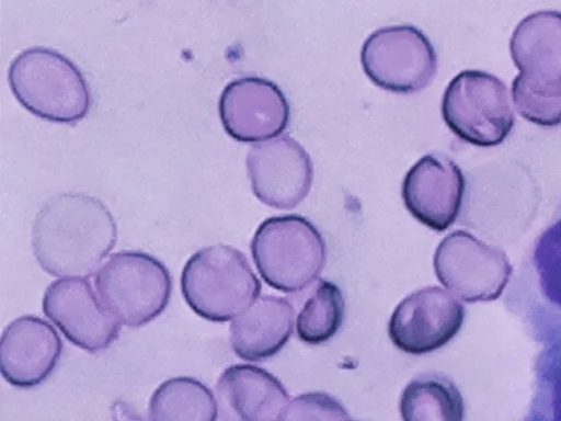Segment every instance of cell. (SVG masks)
I'll list each match as a JSON object with an SVG mask.
<instances>
[{
	"label": "cell",
	"mask_w": 561,
	"mask_h": 421,
	"mask_svg": "<svg viewBox=\"0 0 561 421\" xmlns=\"http://www.w3.org/2000/svg\"><path fill=\"white\" fill-rule=\"evenodd\" d=\"M117 240L110 209L84 193H59L37 212L32 249L39 266L56 277H89Z\"/></svg>",
	"instance_id": "6da1fadb"
},
{
	"label": "cell",
	"mask_w": 561,
	"mask_h": 421,
	"mask_svg": "<svg viewBox=\"0 0 561 421\" xmlns=\"http://www.w3.org/2000/svg\"><path fill=\"white\" fill-rule=\"evenodd\" d=\"M11 90L31 113L57 123H75L90 111L92 95L78 66L44 46L23 49L10 64Z\"/></svg>",
	"instance_id": "7a4b0ae2"
},
{
	"label": "cell",
	"mask_w": 561,
	"mask_h": 421,
	"mask_svg": "<svg viewBox=\"0 0 561 421\" xmlns=\"http://www.w3.org/2000/svg\"><path fill=\"white\" fill-rule=\"evenodd\" d=\"M180 286L187 306L211 322L238 317L262 288L244 253L221 243L201 248L188 258Z\"/></svg>",
	"instance_id": "3957f363"
},
{
	"label": "cell",
	"mask_w": 561,
	"mask_h": 421,
	"mask_svg": "<svg viewBox=\"0 0 561 421\" xmlns=\"http://www.w3.org/2000/svg\"><path fill=\"white\" fill-rule=\"evenodd\" d=\"M251 253L262 278L283 293L304 291L317 280L327 261L321 232L300 215L265 219L252 238Z\"/></svg>",
	"instance_id": "277c9868"
},
{
	"label": "cell",
	"mask_w": 561,
	"mask_h": 421,
	"mask_svg": "<svg viewBox=\"0 0 561 421\" xmlns=\"http://www.w3.org/2000/svg\"><path fill=\"white\" fill-rule=\"evenodd\" d=\"M94 285L105 308L124 326H145L167 308L172 278L153 255L136 250L114 253L96 272Z\"/></svg>",
	"instance_id": "5b68a950"
},
{
	"label": "cell",
	"mask_w": 561,
	"mask_h": 421,
	"mask_svg": "<svg viewBox=\"0 0 561 421\" xmlns=\"http://www.w3.org/2000/svg\"><path fill=\"white\" fill-rule=\"evenodd\" d=\"M442 115L455 135L479 147L501 144L515 123L505 83L478 69L462 70L450 80L443 94Z\"/></svg>",
	"instance_id": "8992f818"
},
{
	"label": "cell",
	"mask_w": 561,
	"mask_h": 421,
	"mask_svg": "<svg viewBox=\"0 0 561 421\" xmlns=\"http://www.w3.org/2000/svg\"><path fill=\"white\" fill-rule=\"evenodd\" d=\"M360 61L376 86L403 94L425 88L437 69L431 41L420 29L409 24L373 32L362 46Z\"/></svg>",
	"instance_id": "52a82bcc"
},
{
	"label": "cell",
	"mask_w": 561,
	"mask_h": 421,
	"mask_svg": "<svg viewBox=\"0 0 561 421\" xmlns=\"http://www.w3.org/2000/svg\"><path fill=\"white\" fill-rule=\"evenodd\" d=\"M434 271L438 281L466 303L497 299L512 274L506 253L465 230L448 234L437 246Z\"/></svg>",
	"instance_id": "ba28073f"
},
{
	"label": "cell",
	"mask_w": 561,
	"mask_h": 421,
	"mask_svg": "<svg viewBox=\"0 0 561 421\" xmlns=\"http://www.w3.org/2000/svg\"><path fill=\"white\" fill-rule=\"evenodd\" d=\"M463 305L449 292L430 286L407 296L393 310L388 334L396 348L427 354L446 345L465 320Z\"/></svg>",
	"instance_id": "9c48e42d"
},
{
	"label": "cell",
	"mask_w": 561,
	"mask_h": 421,
	"mask_svg": "<svg viewBox=\"0 0 561 421\" xmlns=\"http://www.w3.org/2000/svg\"><path fill=\"white\" fill-rule=\"evenodd\" d=\"M42 307L66 339L87 352L104 351L118 338L121 323L84 277H64L50 283Z\"/></svg>",
	"instance_id": "30bf717a"
},
{
	"label": "cell",
	"mask_w": 561,
	"mask_h": 421,
	"mask_svg": "<svg viewBox=\"0 0 561 421\" xmlns=\"http://www.w3.org/2000/svg\"><path fill=\"white\" fill-rule=\"evenodd\" d=\"M245 163L254 195L271 207L291 209L310 191L313 179L310 156L290 136L279 135L252 145Z\"/></svg>",
	"instance_id": "8fae6325"
},
{
	"label": "cell",
	"mask_w": 561,
	"mask_h": 421,
	"mask_svg": "<svg viewBox=\"0 0 561 421\" xmlns=\"http://www.w3.org/2000/svg\"><path fill=\"white\" fill-rule=\"evenodd\" d=\"M225 130L243 143H261L279 136L290 116L288 101L273 81L244 76L230 81L218 103Z\"/></svg>",
	"instance_id": "7c38bea8"
},
{
	"label": "cell",
	"mask_w": 561,
	"mask_h": 421,
	"mask_svg": "<svg viewBox=\"0 0 561 421\" xmlns=\"http://www.w3.org/2000/svg\"><path fill=\"white\" fill-rule=\"evenodd\" d=\"M466 181L459 166L442 153H427L414 163L402 182V200L420 223L444 231L457 219Z\"/></svg>",
	"instance_id": "4fadbf2b"
},
{
	"label": "cell",
	"mask_w": 561,
	"mask_h": 421,
	"mask_svg": "<svg viewBox=\"0 0 561 421\" xmlns=\"http://www.w3.org/2000/svg\"><path fill=\"white\" fill-rule=\"evenodd\" d=\"M61 351V339L46 320L32 315L19 317L1 335L2 377L13 387H36L54 372Z\"/></svg>",
	"instance_id": "5bb4252c"
},
{
	"label": "cell",
	"mask_w": 561,
	"mask_h": 421,
	"mask_svg": "<svg viewBox=\"0 0 561 421\" xmlns=\"http://www.w3.org/2000/svg\"><path fill=\"white\" fill-rule=\"evenodd\" d=\"M215 390L222 421H278L289 399L278 378L251 364L227 367Z\"/></svg>",
	"instance_id": "9a60e30c"
},
{
	"label": "cell",
	"mask_w": 561,
	"mask_h": 421,
	"mask_svg": "<svg viewBox=\"0 0 561 421\" xmlns=\"http://www.w3.org/2000/svg\"><path fill=\"white\" fill-rule=\"evenodd\" d=\"M293 328L291 304L283 297L264 295L232 320L230 344L241 360L265 361L287 343Z\"/></svg>",
	"instance_id": "2e32d148"
},
{
	"label": "cell",
	"mask_w": 561,
	"mask_h": 421,
	"mask_svg": "<svg viewBox=\"0 0 561 421\" xmlns=\"http://www.w3.org/2000/svg\"><path fill=\"white\" fill-rule=\"evenodd\" d=\"M510 53L522 73L561 78V12L539 10L523 18L512 33Z\"/></svg>",
	"instance_id": "e0dca14e"
},
{
	"label": "cell",
	"mask_w": 561,
	"mask_h": 421,
	"mask_svg": "<svg viewBox=\"0 0 561 421\" xmlns=\"http://www.w3.org/2000/svg\"><path fill=\"white\" fill-rule=\"evenodd\" d=\"M399 410L402 421H463L465 403L456 384L446 375L427 372L403 389Z\"/></svg>",
	"instance_id": "ac0fdd59"
},
{
	"label": "cell",
	"mask_w": 561,
	"mask_h": 421,
	"mask_svg": "<svg viewBox=\"0 0 561 421\" xmlns=\"http://www.w3.org/2000/svg\"><path fill=\"white\" fill-rule=\"evenodd\" d=\"M217 400L201 380L178 376L153 391L148 406L149 421H216Z\"/></svg>",
	"instance_id": "d6986e66"
},
{
	"label": "cell",
	"mask_w": 561,
	"mask_h": 421,
	"mask_svg": "<svg viewBox=\"0 0 561 421\" xmlns=\"http://www.w3.org/2000/svg\"><path fill=\"white\" fill-rule=\"evenodd\" d=\"M345 301L341 288L328 280H318L296 318L298 339L307 344L328 342L341 328Z\"/></svg>",
	"instance_id": "ffe728a7"
},
{
	"label": "cell",
	"mask_w": 561,
	"mask_h": 421,
	"mask_svg": "<svg viewBox=\"0 0 561 421\" xmlns=\"http://www.w3.org/2000/svg\"><path fill=\"white\" fill-rule=\"evenodd\" d=\"M512 100L517 112L536 125L561 124V78L519 72L512 82Z\"/></svg>",
	"instance_id": "44dd1931"
},
{
	"label": "cell",
	"mask_w": 561,
	"mask_h": 421,
	"mask_svg": "<svg viewBox=\"0 0 561 421\" xmlns=\"http://www.w3.org/2000/svg\"><path fill=\"white\" fill-rule=\"evenodd\" d=\"M534 260L542 293L551 303L561 306V219L541 234Z\"/></svg>",
	"instance_id": "7402d4cb"
},
{
	"label": "cell",
	"mask_w": 561,
	"mask_h": 421,
	"mask_svg": "<svg viewBox=\"0 0 561 421\" xmlns=\"http://www.w3.org/2000/svg\"><path fill=\"white\" fill-rule=\"evenodd\" d=\"M344 406L323 391L301 394L284 408L278 421H347Z\"/></svg>",
	"instance_id": "603a6c76"
},
{
	"label": "cell",
	"mask_w": 561,
	"mask_h": 421,
	"mask_svg": "<svg viewBox=\"0 0 561 421\" xmlns=\"http://www.w3.org/2000/svg\"><path fill=\"white\" fill-rule=\"evenodd\" d=\"M347 421H351V420H347Z\"/></svg>",
	"instance_id": "cb8c5ba5"
}]
</instances>
